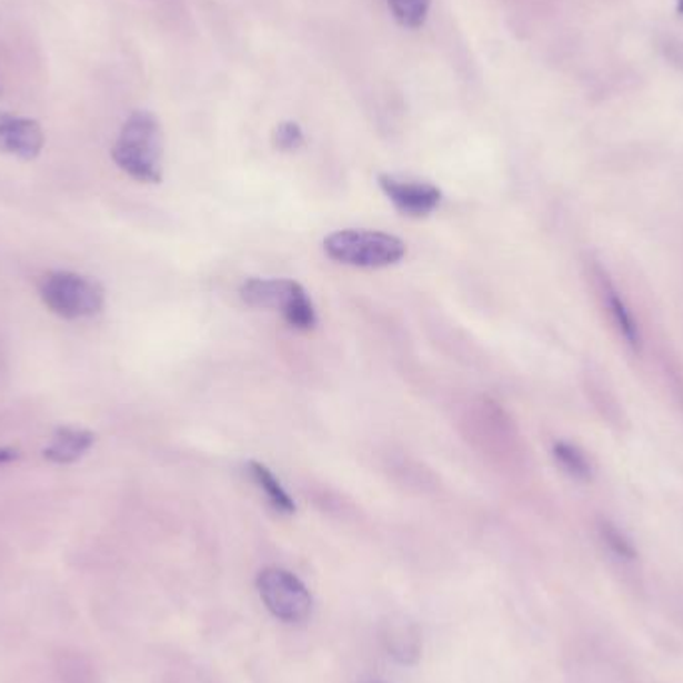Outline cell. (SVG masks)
Masks as SVG:
<instances>
[{
  "label": "cell",
  "instance_id": "6da1fadb",
  "mask_svg": "<svg viewBox=\"0 0 683 683\" xmlns=\"http://www.w3.org/2000/svg\"><path fill=\"white\" fill-rule=\"evenodd\" d=\"M112 159L132 179L157 184L162 179V130L154 114L137 110L120 130Z\"/></svg>",
  "mask_w": 683,
  "mask_h": 683
},
{
  "label": "cell",
  "instance_id": "7a4b0ae2",
  "mask_svg": "<svg viewBox=\"0 0 683 683\" xmlns=\"http://www.w3.org/2000/svg\"><path fill=\"white\" fill-rule=\"evenodd\" d=\"M328 257L356 268L392 267L406 257V244L376 230H340L324 240Z\"/></svg>",
  "mask_w": 683,
  "mask_h": 683
},
{
  "label": "cell",
  "instance_id": "3957f363",
  "mask_svg": "<svg viewBox=\"0 0 683 683\" xmlns=\"http://www.w3.org/2000/svg\"><path fill=\"white\" fill-rule=\"evenodd\" d=\"M248 307L280 310L288 324L298 330L317 327V310L307 290L287 278H250L240 287Z\"/></svg>",
  "mask_w": 683,
  "mask_h": 683
},
{
  "label": "cell",
  "instance_id": "277c9868",
  "mask_svg": "<svg viewBox=\"0 0 683 683\" xmlns=\"http://www.w3.org/2000/svg\"><path fill=\"white\" fill-rule=\"evenodd\" d=\"M40 298L67 320L99 314L104 307V290L99 282L74 272H50L40 282Z\"/></svg>",
  "mask_w": 683,
  "mask_h": 683
},
{
  "label": "cell",
  "instance_id": "5b68a950",
  "mask_svg": "<svg viewBox=\"0 0 683 683\" xmlns=\"http://www.w3.org/2000/svg\"><path fill=\"white\" fill-rule=\"evenodd\" d=\"M258 594L268 612L284 624H302L312 612V595L302 580L282 570L267 568L258 574Z\"/></svg>",
  "mask_w": 683,
  "mask_h": 683
},
{
  "label": "cell",
  "instance_id": "8992f818",
  "mask_svg": "<svg viewBox=\"0 0 683 683\" xmlns=\"http://www.w3.org/2000/svg\"><path fill=\"white\" fill-rule=\"evenodd\" d=\"M378 184L402 214L414 217V219L432 214L438 209V204L442 202L440 189L422 180L398 179V177L382 174L378 179Z\"/></svg>",
  "mask_w": 683,
  "mask_h": 683
},
{
  "label": "cell",
  "instance_id": "52a82bcc",
  "mask_svg": "<svg viewBox=\"0 0 683 683\" xmlns=\"http://www.w3.org/2000/svg\"><path fill=\"white\" fill-rule=\"evenodd\" d=\"M44 147V134L37 120L14 117L0 110V150L17 159H37Z\"/></svg>",
  "mask_w": 683,
  "mask_h": 683
},
{
  "label": "cell",
  "instance_id": "ba28073f",
  "mask_svg": "<svg viewBox=\"0 0 683 683\" xmlns=\"http://www.w3.org/2000/svg\"><path fill=\"white\" fill-rule=\"evenodd\" d=\"M382 644L388 655L404 665H414L422 655V635L406 615H390L382 624Z\"/></svg>",
  "mask_w": 683,
  "mask_h": 683
},
{
  "label": "cell",
  "instance_id": "9c48e42d",
  "mask_svg": "<svg viewBox=\"0 0 683 683\" xmlns=\"http://www.w3.org/2000/svg\"><path fill=\"white\" fill-rule=\"evenodd\" d=\"M597 284H600V292H602V298H604V307L607 308V314L612 318L614 327L617 328L620 337L624 338L627 346L640 350V346H642L640 328L635 324L632 312L625 307L624 298L617 294L612 280L600 268H597Z\"/></svg>",
  "mask_w": 683,
  "mask_h": 683
},
{
  "label": "cell",
  "instance_id": "30bf717a",
  "mask_svg": "<svg viewBox=\"0 0 683 683\" xmlns=\"http://www.w3.org/2000/svg\"><path fill=\"white\" fill-rule=\"evenodd\" d=\"M94 444V434L80 428H60L52 438L49 448H44V458L54 464H72L87 454Z\"/></svg>",
  "mask_w": 683,
  "mask_h": 683
},
{
  "label": "cell",
  "instance_id": "8fae6325",
  "mask_svg": "<svg viewBox=\"0 0 683 683\" xmlns=\"http://www.w3.org/2000/svg\"><path fill=\"white\" fill-rule=\"evenodd\" d=\"M248 472L250 478L254 480V484L264 492L270 505L280 512V514L292 515L297 512V504L294 500L288 495L287 490L282 488V484L278 482L274 474L268 470L267 465L260 464V462H250L248 464Z\"/></svg>",
  "mask_w": 683,
  "mask_h": 683
},
{
  "label": "cell",
  "instance_id": "7c38bea8",
  "mask_svg": "<svg viewBox=\"0 0 683 683\" xmlns=\"http://www.w3.org/2000/svg\"><path fill=\"white\" fill-rule=\"evenodd\" d=\"M554 458L565 474L572 475L575 480L587 482L592 478V464H590L587 455L580 448L574 446V444H570V442H555Z\"/></svg>",
  "mask_w": 683,
  "mask_h": 683
},
{
  "label": "cell",
  "instance_id": "4fadbf2b",
  "mask_svg": "<svg viewBox=\"0 0 683 683\" xmlns=\"http://www.w3.org/2000/svg\"><path fill=\"white\" fill-rule=\"evenodd\" d=\"M394 19L406 29H420L428 19L432 0H386Z\"/></svg>",
  "mask_w": 683,
  "mask_h": 683
},
{
  "label": "cell",
  "instance_id": "5bb4252c",
  "mask_svg": "<svg viewBox=\"0 0 683 683\" xmlns=\"http://www.w3.org/2000/svg\"><path fill=\"white\" fill-rule=\"evenodd\" d=\"M600 532H602V538H604L605 544H607L612 552L622 555V558H627V560H634V544L612 522H602L600 524Z\"/></svg>",
  "mask_w": 683,
  "mask_h": 683
},
{
  "label": "cell",
  "instance_id": "9a60e30c",
  "mask_svg": "<svg viewBox=\"0 0 683 683\" xmlns=\"http://www.w3.org/2000/svg\"><path fill=\"white\" fill-rule=\"evenodd\" d=\"M274 144H277V149L292 152V150L300 149L304 144V132L292 120L282 122L274 130Z\"/></svg>",
  "mask_w": 683,
  "mask_h": 683
},
{
  "label": "cell",
  "instance_id": "2e32d148",
  "mask_svg": "<svg viewBox=\"0 0 683 683\" xmlns=\"http://www.w3.org/2000/svg\"><path fill=\"white\" fill-rule=\"evenodd\" d=\"M19 458L17 450H9V448H0V464H9L12 460Z\"/></svg>",
  "mask_w": 683,
  "mask_h": 683
},
{
  "label": "cell",
  "instance_id": "e0dca14e",
  "mask_svg": "<svg viewBox=\"0 0 683 683\" xmlns=\"http://www.w3.org/2000/svg\"><path fill=\"white\" fill-rule=\"evenodd\" d=\"M677 12L683 14V0H677Z\"/></svg>",
  "mask_w": 683,
  "mask_h": 683
}]
</instances>
